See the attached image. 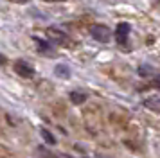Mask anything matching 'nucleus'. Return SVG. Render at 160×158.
<instances>
[{
    "instance_id": "nucleus-2",
    "label": "nucleus",
    "mask_w": 160,
    "mask_h": 158,
    "mask_svg": "<svg viewBox=\"0 0 160 158\" xmlns=\"http://www.w3.org/2000/svg\"><path fill=\"white\" fill-rule=\"evenodd\" d=\"M15 72L18 76H22V77H34V68L31 67L29 63H25V61H16L15 63Z\"/></svg>"
},
{
    "instance_id": "nucleus-10",
    "label": "nucleus",
    "mask_w": 160,
    "mask_h": 158,
    "mask_svg": "<svg viewBox=\"0 0 160 158\" xmlns=\"http://www.w3.org/2000/svg\"><path fill=\"white\" fill-rule=\"evenodd\" d=\"M38 153H40V156H42V158H58L56 155H52L51 151H47L45 147H42V146L38 147Z\"/></svg>"
},
{
    "instance_id": "nucleus-12",
    "label": "nucleus",
    "mask_w": 160,
    "mask_h": 158,
    "mask_svg": "<svg viewBox=\"0 0 160 158\" xmlns=\"http://www.w3.org/2000/svg\"><path fill=\"white\" fill-rule=\"evenodd\" d=\"M13 2H18V4H23V2H27V0H13Z\"/></svg>"
},
{
    "instance_id": "nucleus-13",
    "label": "nucleus",
    "mask_w": 160,
    "mask_h": 158,
    "mask_svg": "<svg viewBox=\"0 0 160 158\" xmlns=\"http://www.w3.org/2000/svg\"><path fill=\"white\" fill-rule=\"evenodd\" d=\"M158 2H160V0H158Z\"/></svg>"
},
{
    "instance_id": "nucleus-9",
    "label": "nucleus",
    "mask_w": 160,
    "mask_h": 158,
    "mask_svg": "<svg viewBox=\"0 0 160 158\" xmlns=\"http://www.w3.org/2000/svg\"><path fill=\"white\" fill-rule=\"evenodd\" d=\"M146 106L151 108V110H158L160 111V99H148L146 101Z\"/></svg>"
},
{
    "instance_id": "nucleus-3",
    "label": "nucleus",
    "mask_w": 160,
    "mask_h": 158,
    "mask_svg": "<svg viewBox=\"0 0 160 158\" xmlns=\"http://www.w3.org/2000/svg\"><path fill=\"white\" fill-rule=\"evenodd\" d=\"M128 34H130V25L128 23H119L115 31V40L119 45H124L128 42Z\"/></svg>"
},
{
    "instance_id": "nucleus-8",
    "label": "nucleus",
    "mask_w": 160,
    "mask_h": 158,
    "mask_svg": "<svg viewBox=\"0 0 160 158\" xmlns=\"http://www.w3.org/2000/svg\"><path fill=\"white\" fill-rule=\"evenodd\" d=\"M40 135L43 136V140L47 144H51V146H54V144H56V136H52V133L51 131H49V129H42V131H40Z\"/></svg>"
},
{
    "instance_id": "nucleus-1",
    "label": "nucleus",
    "mask_w": 160,
    "mask_h": 158,
    "mask_svg": "<svg viewBox=\"0 0 160 158\" xmlns=\"http://www.w3.org/2000/svg\"><path fill=\"white\" fill-rule=\"evenodd\" d=\"M90 34H92V38L95 42H99V43H108L112 40V31L106 25H99V23L90 27Z\"/></svg>"
},
{
    "instance_id": "nucleus-4",
    "label": "nucleus",
    "mask_w": 160,
    "mask_h": 158,
    "mask_svg": "<svg viewBox=\"0 0 160 158\" xmlns=\"http://www.w3.org/2000/svg\"><path fill=\"white\" fill-rule=\"evenodd\" d=\"M47 34H49V38H51L56 45H63V43L67 42V36L63 34L61 31H58V29H54V27L49 29V31H47Z\"/></svg>"
},
{
    "instance_id": "nucleus-7",
    "label": "nucleus",
    "mask_w": 160,
    "mask_h": 158,
    "mask_svg": "<svg viewBox=\"0 0 160 158\" xmlns=\"http://www.w3.org/2000/svg\"><path fill=\"white\" fill-rule=\"evenodd\" d=\"M34 42H36V45H38V52H43V54H49V56L52 54L51 52V45H49L47 42L40 40V38H34Z\"/></svg>"
},
{
    "instance_id": "nucleus-11",
    "label": "nucleus",
    "mask_w": 160,
    "mask_h": 158,
    "mask_svg": "<svg viewBox=\"0 0 160 158\" xmlns=\"http://www.w3.org/2000/svg\"><path fill=\"white\" fill-rule=\"evenodd\" d=\"M153 83H155V86H158L160 88V76H157V77L153 79Z\"/></svg>"
},
{
    "instance_id": "nucleus-6",
    "label": "nucleus",
    "mask_w": 160,
    "mask_h": 158,
    "mask_svg": "<svg viewBox=\"0 0 160 158\" xmlns=\"http://www.w3.org/2000/svg\"><path fill=\"white\" fill-rule=\"evenodd\" d=\"M70 101H72L74 104H81V102L87 101V93L79 92V90H74V92H70Z\"/></svg>"
},
{
    "instance_id": "nucleus-5",
    "label": "nucleus",
    "mask_w": 160,
    "mask_h": 158,
    "mask_svg": "<svg viewBox=\"0 0 160 158\" xmlns=\"http://www.w3.org/2000/svg\"><path fill=\"white\" fill-rule=\"evenodd\" d=\"M54 74H56L58 77H61V79H68V77H70V68H68L67 65L59 63V65L54 67Z\"/></svg>"
}]
</instances>
